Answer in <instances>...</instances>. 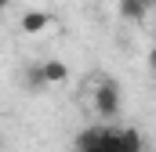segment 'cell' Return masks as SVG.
Listing matches in <instances>:
<instances>
[{
  "label": "cell",
  "mask_w": 156,
  "mask_h": 152,
  "mask_svg": "<svg viewBox=\"0 0 156 152\" xmlns=\"http://www.w3.org/2000/svg\"><path fill=\"white\" fill-rule=\"evenodd\" d=\"M80 152H116V127H83L76 138Z\"/></svg>",
  "instance_id": "2"
},
{
  "label": "cell",
  "mask_w": 156,
  "mask_h": 152,
  "mask_svg": "<svg viewBox=\"0 0 156 152\" xmlns=\"http://www.w3.org/2000/svg\"><path fill=\"white\" fill-rule=\"evenodd\" d=\"M149 69L156 73V40H153V47H149Z\"/></svg>",
  "instance_id": "8"
},
{
  "label": "cell",
  "mask_w": 156,
  "mask_h": 152,
  "mask_svg": "<svg viewBox=\"0 0 156 152\" xmlns=\"http://www.w3.org/2000/svg\"><path fill=\"white\" fill-rule=\"evenodd\" d=\"M116 152H145V141L134 127H116Z\"/></svg>",
  "instance_id": "3"
},
{
  "label": "cell",
  "mask_w": 156,
  "mask_h": 152,
  "mask_svg": "<svg viewBox=\"0 0 156 152\" xmlns=\"http://www.w3.org/2000/svg\"><path fill=\"white\" fill-rule=\"evenodd\" d=\"M26 83H29L33 91H40V87H47V76H44V65H29V69H26Z\"/></svg>",
  "instance_id": "7"
},
{
  "label": "cell",
  "mask_w": 156,
  "mask_h": 152,
  "mask_svg": "<svg viewBox=\"0 0 156 152\" xmlns=\"http://www.w3.org/2000/svg\"><path fill=\"white\" fill-rule=\"evenodd\" d=\"M91 105L102 119H116L120 116V105H123V91L113 76H98L94 80V91H91Z\"/></svg>",
  "instance_id": "1"
},
{
  "label": "cell",
  "mask_w": 156,
  "mask_h": 152,
  "mask_svg": "<svg viewBox=\"0 0 156 152\" xmlns=\"http://www.w3.org/2000/svg\"><path fill=\"white\" fill-rule=\"evenodd\" d=\"M149 4H153V7H156V0H149Z\"/></svg>",
  "instance_id": "9"
},
{
  "label": "cell",
  "mask_w": 156,
  "mask_h": 152,
  "mask_svg": "<svg viewBox=\"0 0 156 152\" xmlns=\"http://www.w3.org/2000/svg\"><path fill=\"white\" fill-rule=\"evenodd\" d=\"M44 76H47V87L66 83V80H69V65H66V62H58V58H51V62H44Z\"/></svg>",
  "instance_id": "6"
},
{
  "label": "cell",
  "mask_w": 156,
  "mask_h": 152,
  "mask_svg": "<svg viewBox=\"0 0 156 152\" xmlns=\"http://www.w3.org/2000/svg\"><path fill=\"white\" fill-rule=\"evenodd\" d=\"M47 26H51V15L40 11V7H29V11L22 15V33H29V36H33V33H44Z\"/></svg>",
  "instance_id": "5"
},
{
  "label": "cell",
  "mask_w": 156,
  "mask_h": 152,
  "mask_svg": "<svg viewBox=\"0 0 156 152\" xmlns=\"http://www.w3.org/2000/svg\"><path fill=\"white\" fill-rule=\"evenodd\" d=\"M76 152H80V149H76Z\"/></svg>",
  "instance_id": "10"
},
{
  "label": "cell",
  "mask_w": 156,
  "mask_h": 152,
  "mask_svg": "<svg viewBox=\"0 0 156 152\" xmlns=\"http://www.w3.org/2000/svg\"><path fill=\"white\" fill-rule=\"evenodd\" d=\"M149 0H116V15L120 18H127V22H142L145 15H149Z\"/></svg>",
  "instance_id": "4"
}]
</instances>
